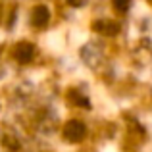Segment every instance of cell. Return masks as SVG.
<instances>
[{"label":"cell","mask_w":152,"mask_h":152,"mask_svg":"<svg viewBox=\"0 0 152 152\" xmlns=\"http://www.w3.org/2000/svg\"><path fill=\"white\" fill-rule=\"evenodd\" d=\"M83 133H85V127H83L79 121H69L67 123V127H66V137L67 139L79 141V139L83 137Z\"/></svg>","instance_id":"3957f363"},{"label":"cell","mask_w":152,"mask_h":152,"mask_svg":"<svg viewBox=\"0 0 152 152\" xmlns=\"http://www.w3.org/2000/svg\"><path fill=\"white\" fill-rule=\"evenodd\" d=\"M114 4H115V8H118L119 12H127L129 6H131V0H114Z\"/></svg>","instance_id":"5b68a950"},{"label":"cell","mask_w":152,"mask_h":152,"mask_svg":"<svg viewBox=\"0 0 152 152\" xmlns=\"http://www.w3.org/2000/svg\"><path fill=\"white\" fill-rule=\"evenodd\" d=\"M48 18H50V14H48V8L46 6H37L33 10V25L35 27H42V25H46L48 23Z\"/></svg>","instance_id":"7a4b0ae2"},{"label":"cell","mask_w":152,"mask_h":152,"mask_svg":"<svg viewBox=\"0 0 152 152\" xmlns=\"http://www.w3.org/2000/svg\"><path fill=\"white\" fill-rule=\"evenodd\" d=\"M94 29L102 31V33H106V35H115V33H118V25H115V23H110V21H98V23H94Z\"/></svg>","instance_id":"277c9868"},{"label":"cell","mask_w":152,"mask_h":152,"mask_svg":"<svg viewBox=\"0 0 152 152\" xmlns=\"http://www.w3.org/2000/svg\"><path fill=\"white\" fill-rule=\"evenodd\" d=\"M14 54H15V58H18L21 64H27L31 58H33V54H35V46L29 45V42H21V45H18V48H15Z\"/></svg>","instance_id":"6da1fadb"},{"label":"cell","mask_w":152,"mask_h":152,"mask_svg":"<svg viewBox=\"0 0 152 152\" xmlns=\"http://www.w3.org/2000/svg\"><path fill=\"white\" fill-rule=\"evenodd\" d=\"M69 2V6H75V8H79V6H83V4L87 2V0H67Z\"/></svg>","instance_id":"8992f818"}]
</instances>
